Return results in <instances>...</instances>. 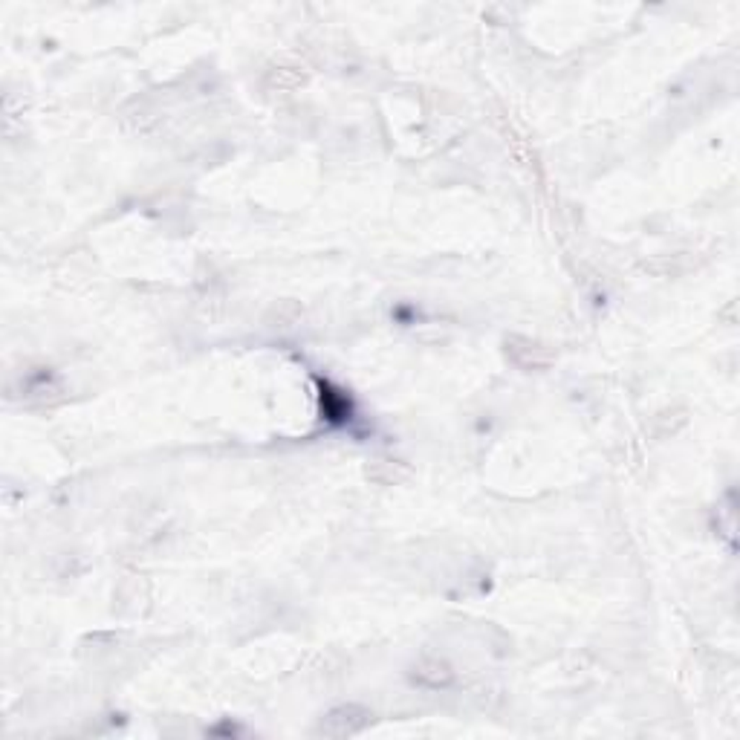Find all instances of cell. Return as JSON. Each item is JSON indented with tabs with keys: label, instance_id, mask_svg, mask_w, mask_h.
<instances>
[{
	"label": "cell",
	"instance_id": "6da1fadb",
	"mask_svg": "<svg viewBox=\"0 0 740 740\" xmlns=\"http://www.w3.org/2000/svg\"><path fill=\"white\" fill-rule=\"evenodd\" d=\"M365 723H368V714L365 711L347 706V709H339V711L327 714V718H324V723H321V732L335 735V737H344V735L361 732V729H365Z\"/></svg>",
	"mask_w": 740,
	"mask_h": 740
}]
</instances>
